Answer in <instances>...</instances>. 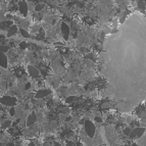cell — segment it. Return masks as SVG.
Masks as SVG:
<instances>
[{"instance_id": "6da1fadb", "label": "cell", "mask_w": 146, "mask_h": 146, "mask_svg": "<svg viewBox=\"0 0 146 146\" xmlns=\"http://www.w3.org/2000/svg\"><path fill=\"white\" fill-rule=\"evenodd\" d=\"M17 100L15 97L12 96H3L0 97V104L5 105V106H9V107H14V105L16 104Z\"/></svg>"}, {"instance_id": "7a4b0ae2", "label": "cell", "mask_w": 146, "mask_h": 146, "mask_svg": "<svg viewBox=\"0 0 146 146\" xmlns=\"http://www.w3.org/2000/svg\"><path fill=\"white\" fill-rule=\"evenodd\" d=\"M28 72H29L30 77H32L34 79H39L40 78V70L37 67H35L34 65H29L28 66Z\"/></svg>"}, {"instance_id": "3957f363", "label": "cell", "mask_w": 146, "mask_h": 146, "mask_svg": "<svg viewBox=\"0 0 146 146\" xmlns=\"http://www.w3.org/2000/svg\"><path fill=\"white\" fill-rule=\"evenodd\" d=\"M85 130L88 134L89 137H92L95 133V127L93 126V124L91 123L90 120H86V123H85Z\"/></svg>"}, {"instance_id": "277c9868", "label": "cell", "mask_w": 146, "mask_h": 146, "mask_svg": "<svg viewBox=\"0 0 146 146\" xmlns=\"http://www.w3.org/2000/svg\"><path fill=\"white\" fill-rule=\"evenodd\" d=\"M28 2L27 1H18V8H19V11L20 13L23 15V16H26L28 14V8H29V5L27 4Z\"/></svg>"}, {"instance_id": "5b68a950", "label": "cell", "mask_w": 146, "mask_h": 146, "mask_svg": "<svg viewBox=\"0 0 146 146\" xmlns=\"http://www.w3.org/2000/svg\"><path fill=\"white\" fill-rule=\"evenodd\" d=\"M37 120V115L35 112H31L28 116H27V120H26V125L27 127H32Z\"/></svg>"}, {"instance_id": "8992f818", "label": "cell", "mask_w": 146, "mask_h": 146, "mask_svg": "<svg viewBox=\"0 0 146 146\" xmlns=\"http://www.w3.org/2000/svg\"><path fill=\"white\" fill-rule=\"evenodd\" d=\"M49 93H50V91H49V90H47V89L38 90L37 93L35 94V97H36V98L41 99V98H44V97H46L47 95H49Z\"/></svg>"}, {"instance_id": "52a82bcc", "label": "cell", "mask_w": 146, "mask_h": 146, "mask_svg": "<svg viewBox=\"0 0 146 146\" xmlns=\"http://www.w3.org/2000/svg\"><path fill=\"white\" fill-rule=\"evenodd\" d=\"M11 26H13L12 20H2L0 22V30H9Z\"/></svg>"}, {"instance_id": "ba28073f", "label": "cell", "mask_w": 146, "mask_h": 146, "mask_svg": "<svg viewBox=\"0 0 146 146\" xmlns=\"http://www.w3.org/2000/svg\"><path fill=\"white\" fill-rule=\"evenodd\" d=\"M7 64H8L7 56H6L4 53H0V66L6 68V67H7Z\"/></svg>"}, {"instance_id": "9c48e42d", "label": "cell", "mask_w": 146, "mask_h": 146, "mask_svg": "<svg viewBox=\"0 0 146 146\" xmlns=\"http://www.w3.org/2000/svg\"><path fill=\"white\" fill-rule=\"evenodd\" d=\"M61 32L63 33L64 38H65V39H67L68 34H69V28H68V26L66 25L65 22H62V23H61Z\"/></svg>"}, {"instance_id": "30bf717a", "label": "cell", "mask_w": 146, "mask_h": 146, "mask_svg": "<svg viewBox=\"0 0 146 146\" xmlns=\"http://www.w3.org/2000/svg\"><path fill=\"white\" fill-rule=\"evenodd\" d=\"M143 132H144V129H142V128H136L132 133H131V136L132 137H140L142 134H143Z\"/></svg>"}, {"instance_id": "8fae6325", "label": "cell", "mask_w": 146, "mask_h": 146, "mask_svg": "<svg viewBox=\"0 0 146 146\" xmlns=\"http://www.w3.org/2000/svg\"><path fill=\"white\" fill-rule=\"evenodd\" d=\"M16 32H17V27L16 26H11L10 27V29L8 30V32H7V37H11V36H13L14 34H16Z\"/></svg>"}, {"instance_id": "7c38bea8", "label": "cell", "mask_w": 146, "mask_h": 146, "mask_svg": "<svg viewBox=\"0 0 146 146\" xmlns=\"http://www.w3.org/2000/svg\"><path fill=\"white\" fill-rule=\"evenodd\" d=\"M19 33H20V35H21L22 37H25V38H30V34L26 31V29L20 28V29H19Z\"/></svg>"}, {"instance_id": "4fadbf2b", "label": "cell", "mask_w": 146, "mask_h": 146, "mask_svg": "<svg viewBox=\"0 0 146 146\" xmlns=\"http://www.w3.org/2000/svg\"><path fill=\"white\" fill-rule=\"evenodd\" d=\"M9 51V47L7 45H0V53H5Z\"/></svg>"}, {"instance_id": "5bb4252c", "label": "cell", "mask_w": 146, "mask_h": 146, "mask_svg": "<svg viewBox=\"0 0 146 146\" xmlns=\"http://www.w3.org/2000/svg\"><path fill=\"white\" fill-rule=\"evenodd\" d=\"M10 125H11L10 120H4L1 126H2V128H8V127H10Z\"/></svg>"}, {"instance_id": "9a60e30c", "label": "cell", "mask_w": 146, "mask_h": 146, "mask_svg": "<svg viewBox=\"0 0 146 146\" xmlns=\"http://www.w3.org/2000/svg\"><path fill=\"white\" fill-rule=\"evenodd\" d=\"M44 7V4H38V5H36V7H35V10L36 11H40V10H42V8Z\"/></svg>"}, {"instance_id": "2e32d148", "label": "cell", "mask_w": 146, "mask_h": 146, "mask_svg": "<svg viewBox=\"0 0 146 146\" xmlns=\"http://www.w3.org/2000/svg\"><path fill=\"white\" fill-rule=\"evenodd\" d=\"M9 114H10L11 116H13V115L15 114V108H14V107H10V108H9Z\"/></svg>"}, {"instance_id": "e0dca14e", "label": "cell", "mask_w": 146, "mask_h": 146, "mask_svg": "<svg viewBox=\"0 0 146 146\" xmlns=\"http://www.w3.org/2000/svg\"><path fill=\"white\" fill-rule=\"evenodd\" d=\"M74 99H75V97H74V96H70V97H67L65 101H66L67 103H70V102L74 101Z\"/></svg>"}, {"instance_id": "ac0fdd59", "label": "cell", "mask_w": 146, "mask_h": 146, "mask_svg": "<svg viewBox=\"0 0 146 146\" xmlns=\"http://www.w3.org/2000/svg\"><path fill=\"white\" fill-rule=\"evenodd\" d=\"M66 146H76L75 143H72L71 141H66Z\"/></svg>"}, {"instance_id": "d6986e66", "label": "cell", "mask_w": 146, "mask_h": 146, "mask_svg": "<svg viewBox=\"0 0 146 146\" xmlns=\"http://www.w3.org/2000/svg\"><path fill=\"white\" fill-rule=\"evenodd\" d=\"M27 47V43L26 42H21L20 43V48H22V49H23V48H26Z\"/></svg>"}, {"instance_id": "ffe728a7", "label": "cell", "mask_w": 146, "mask_h": 146, "mask_svg": "<svg viewBox=\"0 0 146 146\" xmlns=\"http://www.w3.org/2000/svg\"><path fill=\"white\" fill-rule=\"evenodd\" d=\"M130 132H131V129H128V128H127V129H126V130L124 131L125 135H129V134H130Z\"/></svg>"}, {"instance_id": "44dd1931", "label": "cell", "mask_w": 146, "mask_h": 146, "mask_svg": "<svg viewBox=\"0 0 146 146\" xmlns=\"http://www.w3.org/2000/svg\"><path fill=\"white\" fill-rule=\"evenodd\" d=\"M28 146H36V145H35V144H34L33 142H30V143L28 144Z\"/></svg>"}, {"instance_id": "7402d4cb", "label": "cell", "mask_w": 146, "mask_h": 146, "mask_svg": "<svg viewBox=\"0 0 146 146\" xmlns=\"http://www.w3.org/2000/svg\"><path fill=\"white\" fill-rule=\"evenodd\" d=\"M53 146H61V145H60L59 143H54V144H53Z\"/></svg>"}, {"instance_id": "603a6c76", "label": "cell", "mask_w": 146, "mask_h": 146, "mask_svg": "<svg viewBox=\"0 0 146 146\" xmlns=\"http://www.w3.org/2000/svg\"><path fill=\"white\" fill-rule=\"evenodd\" d=\"M132 146H136V144H133V145H132Z\"/></svg>"}]
</instances>
